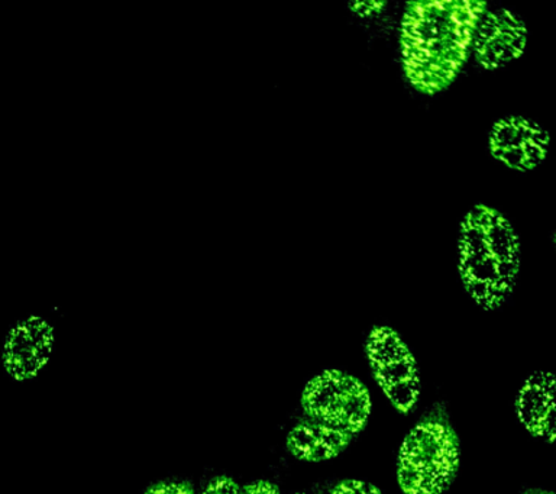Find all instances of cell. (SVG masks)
Instances as JSON below:
<instances>
[{"label": "cell", "mask_w": 556, "mask_h": 494, "mask_svg": "<svg viewBox=\"0 0 556 494\" xmlns=\"http://www.w3.org/2000/svg\"><path fill=\"white\" fill-rule=\"evenodd\" d=\"M485 2H410L400 25V54L410 85L425 94L445 90L472 53Z\"/></svg>", "instance_id": "obj_1"}, {"label": "cell", "mask_w": 556, "mask_h": 494, "mask_svg": "<svg viewBox=\"0 0 556 494\" xmlns=\"http://www.w3.org/2000/svg\"><path fill=\"white\" fill-rule=\"evenodd\" d=\"M459 276L481 309L495 311L515 292L520 267L519 240L511 224L493 207L478 205L459 228Z\"/></svg>", "instance_id": "obj_2"}, {"label": "cell", "mask_w": 556, "mask_h": 494, "mask_svg": "<svg viewBox=\"0 0 556 494\" xmlns=\"http://www.w3.org/2000/svg\"><path fill=\"white\" fill-rule=\"evenodd\" d=\"M459 467V441L441 420L416 425L400 446L397 480L404 494H442Z\"/></svg>", "instance_id": "obj_3"}, {"label": "cell", "mask_w": 556, "mask_h": 494, "mask_svg": "<svg viewBox=\"0 0 556 494\" xmlns=\"http://www.w3.org/2000/svg\"><path fill=\"white\" fill-rule=\"evenodd\" d=\"M302 406L311 420L351 436L363 431L372 407L364 383L339 370H326L313 377L303 390Z\"/></svg>", "instance_id": "obj_4"}, {"label": "cell", "mask_w": 556, "mask_h": 494, "mask_svg": "<svg viewBox=\"0 0 556 494\" xmlns=\"http://www.w3.org/2000/svg\"><path fill=\"white\" fill-rule=\"evenodd\" d=\"M365 351L372 375L391 405L408 414L420 397L419 368L412 351L389 327L374 328Z\"/></svg>", "instance_id": "obj_5"}, {"label": "cell", "mask_w": 556, "mask_h": 494, "mask_svg": "<svg viewBox=\"0 0 556 494\" xmlns=\"http://www.w3.org/2000/svg\"><path fill=\"white\" fill-rule=\"evenodd\" d=\"M549 134L523 116H507L490 132V151L495 160L517 172L541 166L549 150Z\"/></svg>", "instance_id": "obj_6"}, {"label": "cell", "mask_w": 556, "mask_h": 494, "mask_svg": "<svg viewBox=\"0 0 556 494\" xmlns=\"http://www.w3.org/2000/svg\"><path fill=\"white\" fill-rule=\"evenodd\" d=\"M54 329L39 316L22 320L9 331L3 345L4 371L16 381L35 379L50 363Z\"/></svg>", "instance_id": "obj_7"}, {"label": "cell", "mask_w": 556, "mask_h": 494, "mask_svg": "<svg viewBox=\"0 0 556 494\" xmlns=\"http://www.w3.org/2000/svg\"><path fill=\"white\" fill-rule=\"evenodd\" d=\"M528 31L523 20L507 10L484 12L473 36L477 63L486 71L507 66L523 54Z\"/></svg>", "instance_id": "obj_8"}, {"label": "cell", "mask_w": 556, "mask_h": 494, "mask_svg": "<svg viewBox=\"0 0 556 494\" xmlns=\"http://www.w3.org/2000/svg\"><path fill=\"white\" fill-rule=\"evenodd\" d=\"M516 414L532 435L555 438V377L552 372H533L521 385L516 398Z\"/></svg>", "instance_id": "obj_9"}, {"label": "cell", "mask_w": 556, "mask_h": 494, "mask_svg": "<svg viewBox=\"0 0 556 494\" xmlns=\"http://www.w3.org/2000/svg\"><path fill=\"white\" fill-rule=\"evenodd\" d=\"M350 433L308 420L295 425L287 435V449L302 461L320 463L338 457L350 445Z\"/></svg>", "instance_id": "obj_10"}, {"label": "cell", "mask_w": 556, "mask_h": 494, "mask_svg": "<svg viewBox=\"0 0 556 494\" xmlns=\"http://www.w3.org/2000/svg\"><path fill=\"white\" fill-rule=\"evenodd\" d=\"M332 494H382L380 489L367 481L345 480L332 490Z\"/></svg>", "instance_id": "obj_11"}, {"label": "cell", "mask_w": 556, "mask_h": 494, "mask_svg": "<svg viewBox=\"0 0 556 494\" xmlns=\"http://www.w3.org/2000/svg\"><path fill=\"white\" fill-rule=\"evenodd\" d=\"M203 494H241V490H239V485L230 477L222 476L212 480L207 487L204 489Z\"/></svg>", "instance_id": "obj_12"}, {"label": "cell", "mask_w": 556, "mask_h": 494, "mask_svg": "<svg viewBox=\"0 0 556 494\" xmlns=\"http://www.w3.org/2000/svg\"><path fill=\"white\" fill-rule=\"evenodd\" d=\"M146 494H195L189 484L185 483H161L152 485Z\"/></svg>", "instance_id": "obj_13"}, {"label": "cell", "mask_w": 556, "mask_h": 494, "mask_svg": "<svg viewBox=\"0 0 556 494\" xmlns=\"http://www.w3.org/2000/svg\"><path fill=\"white\" fill-rule=\"evenodd\" d=\"M382 8H384V3L381 2H355L351 5V10L354 11V14L359 16L378 14V11L382 10Z\"/></svg>", "instance_id": "obj_14"}, {"label": "cell", "mask_w": 556, "mask_h": 494, "mask_svg": "<svg viewBox=\"0 0 556 494\" xmlns=\"http://www.w3.org/2000/svg\"><path fill=\"white\" fill-rule=\"evenodd\" d=\"M243 494H280V492H278L276 485L269 483V481L260 480L248 485Z\"/></svg>", "instance_id": "obj_15"}, {"label": "cell", "mask_w": 556, "mask_h": 494, "mask_svg": "<svg viewBox=\"0 0 556 494\" xmlns=\"http://www.w3.org/2000/svg\"><path fill=\"white\" fill-rule=\"evenodd\" d=\"M528 494H554V493H549V492H530Z\"/></svg>", "instance_id": "obj_16"}]
</instances>
